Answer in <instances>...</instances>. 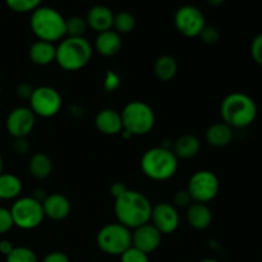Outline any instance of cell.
Instances as JSON below:
<instances>
[{
  "mask_svg": "<svg viewBox=\"0 0 262 262\" xmlns=\"http://www.w3.org/2000/svg\"><path fill=\"white\" fill-rule=\"evenodd\" d=\"M114 201V214L119 224L133 230L150 223L152 205L143 193L128 189Z\"/></svg>",
  "mask_w": 262,
  "mask_h": 262,
  "instance_id": "6da1fadb",
  "label": "cell"
},
{
  "mask_svg": "<svg viewBox=\"0 0 262 262\" xmlns=\"http://www.w3.org/2000/svg\"><path fill=\"white\" fill-rule=\"evenodd\" d=\"M220 115L223 122L233 129H242L256 120L257 105L247 94L232 92L223 99L220 104Z\"/></svg>",
  "mask_w": 262,
  "mask_h": 262,
  "instance_id": "7a4b0ae2",
  "label": "cell"
},
{
  "mask_svg": "<svg viewBox=\"0 0 262 262\" xmlns=\"http://www.w3.org/2000/svg\"><path fill=\"white\" fill-rule=\"evenodd\" d=\"M30 27L37 40L60 42L66 37V18L51 7H38L31 13Z\"/></svg>",
  "mask_w": 262,
  "mask_h": 262,
  "instance_id": "3957f363",
  "label": "cell"
},
{
  "mask_svg": "<svg viewBox=\"0 0 262 262\" xmlns=\"http://www.w3.org/2000/svg\"><path fill=\"white\" fill-rule=\"evenodd\" d=\"M179 160L170 148L163 146L148 148L141 158V169L148 179L169 181L178 171Z\"/></svg>",
  "mask_w": 262,
  "mask_h": 262,
  "instance_id": "277c9868",
  "label": "cell"
},
{
  "mask_svg": "<svg viewBox=\"0 0 262 262\" xmlns=\"http://www.w3.org/2000/svg\"><path fill=\"white\" fill-rule=\"evenodd\" d=\"M94 48L84 37H64L56 46L55 61L67 72L83 69L91 61Z\"/></svg>",
  "mask_w": 262,
  "mask_h": 262,
  "instance_id": "5b68a950",
  "label": "cell"
},
{
  "mask_svg": "<svg viewBox=\"0 0 262 262\" xmlns=\"http://www.w3.org/2000/svg\"><path fill=\"white\" fill-rule=\"evenodd\" d=\"M123 122V130L135 136H146L154 129L156 115L152 107L145 101L135 100L123 107L120 112Z\"/></svg>",
  "mask_w": 262,
  "mask_h": 262,
  "instance_id": "8992f818",
  "label": "cell"
},
{
  "mask_svg": "<svg viewBox=\"0 0 262 262\" xmlns=\"http://www.w3.org/2000/svg\"><path fill=\"white\" fill-rule=\"evenodd\" d=\"M96 245L106 255L120 256L132 246V232L118 222L106 224L97 233Z\"/></svg>",
  "mask_w": 262,
  "mask_h": 262,
  "instance_id": "52a82bcc",
  "label": "cell"
},
{
  "mask_svg": "<svg viewBox=\"0 0 262 262\" xmlns=\"http://www.w3.org/2000/svg\"><path fill=\"white\" fill-rule=\"evenodd\" d=\"M14 227L23 230L36 229L42 224L45 219L42 202L36 200L35 197H19L14 201L10 207Z\"/></svg>",
  "mask_w": 262,
  "mask_h": 262,
  "instance_id": "ba28073f",
  "label": "cell"
},
{
  "mask_svg": "<svg viewBox=\"0 0 262 262\" xmlns=\"http://www.w3.org/2000/svg\"><path fill=\"white\" fill-rule=\"evenodd\" d=\"M187 191L192 201L199 204H207L217 196L220 191V181L211 170H197L189 178Z\"/></svg>",
  "mask_w": 262,
  "mask_h": 262,
  "instance_id": "9c48e42d",
  "label": "cell"
},
{
  "mask_svg": "<svg viewBox=\"0 0 262 262\" xmlns=\"http://www.w3.org/2000/svg\"><path fill=\"white\" fill-rule=\"evenodd\" d=\"M30 109L36 117L53 118L58 114L63 106V99L58 90L50 86H40L33 90L31 96Z\"/></svg>",
  "mask_w": 262,
  "mask_h": 262,
  "instance_id": "30bf717a",
  "label": "cell"
},
{
  "mask_svg": "<svg viewBox=\"0 0 262 262\" xmlns=\"http://www.w3.org/2000/svg\"><path fill=\"white\" fill-rule=\"evenodd\" d=\"M174 26L184 37H199L206 26V18L200 8L186 4L177 9L174 14Z\"/></svg>",
  "mask_w": 262,
  "mask_h": 262,
  "instance_id": "8fae6325",
  "label": "cell"
},
{
  "mask_svg": "<svg viewBox=\"0 0 262 262\" xmlns=\"http://www.w3.org/2000/svg\"><path fill=\"white\" fill-rule=\"evenodd\" d=\"M36 124V115L27 106L14 107L8 114L5 127L8 133L14 138H27Z\"/></svg>",
  "mask_w": 262,
  "mask_h": 262,
  "instance_id": "7c38bea8",
  "label": "cell"
},
{
  "mask_svg": "<svg viewBox=\"0 0 262 262\" xmlns=\"http://www.w3.org/2000/svg\"><path fill=\"white\" fill-rule=\"evenodd\" d=\"M150 223L161 234H171L181 223L178 209L169 202H159L152 206Z\"/></svg>",
  "mask_w": 262,
  "mask_h": 262,
  "instance_id": "4fadbf2b",
  "label": "cell"
},
{
  "mask_svg": "<svg viewBox=\"0 0 262 262\" xmlns=\"http://www.w3.org/2000/svg\"><path fill=\"white\" fill-rule=\"evenodd\" d=\"M161 239L163 234L151 223L141 225L132 232V246L147 255L155 252L160 247Z\"/></svg>",
  "mask_w": 262,
  "mask_h": 262,
  "instance_id": "5bb4252c",
  "label": "cell"
},
{
  "mask_svg": "<svg viewBox=\"0 0 262 262\" xmlns=\"http://www.w3.org/2000/svg\"><path fill=\"white\" fill-rule=\"evenodd\" d=\"M42 209L45 217L60 222L67 219L72 212L71 200L63 193H51L45 197L42 201Z\"/></svg>",
  "mask_w": 262,
  "mask_h": 262,
  "instance_id": "9a60e30c",
  "label": "cell"
},
{
  "mask_svg": "<svg viewBox=\"0 0 262 262\" xmlns=\"http://www.w3.org/2000/svg\"><path fill=\"white\" fill-rule=\"evenodd\" d=\"M95 127L105 136H118L123 132L122 115L115 109L100 110L95 117Z\"/></svg>",
  "mask_w": 262,
  "mask_h": 262,
  "instance_id": "2e32d148",
  "label": "cell"
},
{
  "mask_svg": "<svg viewBox=\"0 0 262 262\" xmlns=\"http://www.w3.org/2000/svg\"><path fill=\"white\" fill-rule=\"evenodd\" d=\"M86 22L89 28L94 30L95 32L100 33L104 31L113 30V22H114V13L106 5L97 4L90 8L86 14Z\"/></svg>",
  "mask_w": 262,
  "mask_h": 262,
  "instance_id": "e0dca14e",
  "label": "cell"
},
{
  "mask_svg": "<svg viewBox=\"0 0 262 262\" xmlns=\"http://www.w3.org/2000/svg\"><path fill=\"white\" fill-rule=\"evenodd\" d=\"M122 35L115 32L114 30L104 31L97 33L95 38V50L102 56L112 58L115 56L122 49Z\"/></svg>",
  "mask_w": 262,
  "mask_h": 262,
  "instance_id": "ac0fdd59",
  "label": "cell"
},
{
  "mask_svg": "<svg viewBox=\"0 0 262 262\" xmlns=\"http://www.w3.org/2000/svg\"><path fill=\"white\" fill-rule=\"evenodd\" d=\"M200 150H201V141L197 136L191 135V133H186L182 135L173 141V147L171 151L174 155L178 158V160H189L199 155Z\"/></svg>",
  "mask_w": 262,
  "mask_h": 262,
  "instance_id": "d6986e66",
  "label": "cell"
},
{
  "mask_svg": "<svg viewBox=\"0 0 262 262\" xmlns=\"http://www.w3.org/2000/svg\"><path fill=\"white\" fill-rule=\"evenodd\" d=\"M187 223L191 228L196 230H205L211 225L212 223V211L207 204H199L192 202L187 207L186 214Z\"/></svg>",
  "mask_w": 262,
  "mask_h": 262,
  "instance_id": "ffe728a7",
  "label": "cell"
},
{
  "mask_svg": "<svg viewBox=\"0 0 262 262\" xmlns=\"http://www.w3.org/2000/svg\"><path fill=\"white\" fill-rule=\"evenodd\" d=\"M28 58L35 66L45 67L54 63L56 59L55 43L37 40L28 49Z\"/></svg>",
  "mask_w": 262,
  "mask_h": 262,
  "instance_id": "44dd1931",
  "label": "cell"
},
{
  "mask_svg": "<svg viewBox=\"0 0 262 262\" xmlns=\"http://www.w3.org/2000/svg\"><path fill=\"white\" fill-rule=\"evenodd\" d=\"M234 138V129L224 122H217L210 125L205 133V140L212 147H225Z\"/></svg>",
  "mask_w": 262,
  "mask_h": 262,
  "instance_id": "7402d4cb",
  "label": "cell"
},
{
  "mask_svg": "<svg viewBox=\"0 0 262 262\" xmlns=\"http://www.w3.org/2000/svg\"><path fill=\"white\" fill-rule=\"evenodd\" d=\"M22 181L10 173L0 174V201L19 199L22 193Z\"/></svg>",
  "mask_w": 262,
  "mask_h": 262,
  "instance_id": "603a6c76",
  "label": "cell"
},
{
  "mask_svg": "<svg viewBox=\"0 0 262 262\" xmlns=\"http://www.w3.org/2000/svg\"><path fill=\"white\" fill-rule=\"evenodd\" d=\"M53 161L43 152L33 154L30 159V163H28L30 174L38 181L49 178L53 173Z\"/></svg>",
  "mask_w": 262,
  "mask_h": 262,
  "instance_id": "cb8c5ba5",
  "label": "cell"
},
{
  "mask_svg": "<svg viewBox=\"0 0 262 262\" xmlns=\"http://www.w3.org/2000/svg\"><path fill=\"white\" fill-rule=\"evenodd\" d=\"M154 73L161 82H169L174 79L178 73V63L171 55H161L154 64Z\"/></svg>",
  "mask_w": 262,
  "mask_h": 262,
  "instance_id": "d4e9b609",
  "label": "cell"
},
{
  "mask_svg": "<svg viewBox=\"0 0 262 262\" xmlns=\"http://www.w3.org/2000/svg\"><path fill=\"white\" fill-rule=\"evenodd\" d=\"M137 20L136 17L130 12L122 10V12L114 14V22H113V30L119 35L130 33L136 28Z\"/></svg>",
  "mask_w": 262,
  "mask_h": 262,
  "instance_id": "484cf974",
  "label": "cell"
},
{
  "mask_svg": "<svg viewBox=\"0 0 262 262\" xmlns=\"http://www.w3.org/2000/svg\"><path fill=\"white\" fill-rule=\"evenodd\" d=\"M87 28L86 18L79 15L66 18V37H84Z\"/></svg>",
  "mask_w": 262,
  "mask_h": 262,
  "instance_id": "4316f807",
  "label": "cell"
},
{
  "mask_svg": "<svg viewBox=\"0 0 262 262\" xmlns=\"http://www.w3.org/2000/svg\"><path fill=\"white\" fill-rule=\"evenodd\" d=\"M42 0H5V4L10 10L15 13H32L41 7Z\"/></svg>",
  "mask_w": 262,
  "mask_h": 262,
  "instance_id": "83f0119b",
  "label": "cell"
},
{
  "mask_svg": "<svg viewBox=\"0 0 262 262\" xmlns=\"http://www.w3.org/2000/svg\"><path fill=\"white\" fill-rule=\"evenodd\" d=\"M7 262H38L37 256L28 247H14L7 256Z\"/></svg>",
  "mask_w": 262,
  "mask_h": 262,
  "instance_id": "f1b7e54d",
  "label": "cell"
},
{
  "mask_svg": "<svg viewBox=\"0 0 262 262\" xmlns=\"http://www.w3.org/2000/svg\"><path fill=\"white\" fill-rule=\"evenodd\" d=\"M120 262H150L147 253L130 246L127 251L120 255Z\"/></svg>",
  "mask_w": 262,
  "mask_h": 262,
  "instance_id": "f546056e",
  "label": "cell"
},
{
  "mask_svg": "<svg viewBox=\"0 0 262 262\" xmlns=\"http://www.w3.org/2000/svg\"><path fill=\"white\" fill-rule=\"evenodd\" d=\"M201 38V41L206 45H215V43L219 42L220 40V31L217 30L215 26H209L206 25L205 28L202 30V32L199 36Z\"/></svg>",
  "mask_w": 262,
  "mask_h": 262,
  "instance_id": "4dcf8cb0",
  "label": "cell"
},
{
  "mask_svg": "<svg viewBox=\"0 0 262 262\" xmlns=\"http://www.w3.org/2000/svg\"><path fill=\"white\" fill-rule=\"evenodd\" d=\"M120 83H122V79H120V76L114 71H107L105 73L104 77V90L106 92H115L118 89H119Z\"/></svg>",
  "mask_w": 262,
  "mask_h": 262,
  "instance_id": "1f68e13d",
  "label": "cell"
},
{
  "mask_svg": "<svg viewBox=\"0 0 262 262\" xmlns=\"http://www.w3.org/2000/svg\"><path fill=\"white\" fill-rule=\"evenodd\" d=\"M250 53H251V56H252L253 61L262 67V32L253 37L252 42H251V46H250Z\"/></svg>",
  "mask_w": 262,
  "mask_h": 262,
  "instance_id": "d6a6232c",
  "label": "cell"
},
{
  "mask_svg": "<svg viewBox=\"0 0 262 262\" xmlns=\"http://www.w3.org/2000/svg\"><path fill=\"white\" fill-rule=\"evenodd\" d=\"M13 227H14V223H13L10 210L0 206V234H5L12 230Z\"/></svg>",
  "mask_w": 262,
  "mask_h": 262,
  "instance_id": "836d02e7",
  "label": "cell"
},
{
  "mask_svg": "<svg viewBox=\"0 0 262 262\" xmlns=\"http://www.w3.org/2000/svg\"><path fill=\"white\" fill-rule=\"evenodd\" d=\"M192 202L193 201H192L191 196H189L187 189H179V191L176 192V194H174L173 197V205L177 207V209H179V207H182V209H187Z\"/></svg>",
  "mask_w": 262,
  "mask_h": 262,
  "instance_id": "e575fe53",
  "label": "cell"
},
{
  "mask_svg": "<svg viewBox=\"0 0 262 262\" xmlns=\"http://www.w3.org/2000/svg\"><path fill=\"white\" fill-rule=\"evenodd\" d=\"M33 90H35V87H33L32 84L27 83V82H22V83L18 84L17 89H15V94H17V96L19 97V99L30 100L33 94Z\"/></svg>",
  "mask_w": 262,
  "mask_h": 262,
  "instance_id": "d590c367",
  "label": "cell"
},
{
  "mask_svg": "<svg viewBox=\"0 0 262 262\" xmlns=\"http://www.w3.org/2000/svg\"><path fill=\"white\" fill-rule=\"evenodd\" d=\"M13 151L19 156L27 155V152L30 151V143L27 142V138H14Z\"/></svg>",
  "mask_w": 262,
  "mask_h": 262,
  "instance_id": "8d00e7d4",
  "label": "cell"
},
{
  "mask_svg": "<svg viewBox=\"0 0 262 262\" xmlns=\"http://www.w3.org/2000/svg\"><path fill=\"white\" fill-rule=\"evenodd\" d=\"M41 262H71V258L61 251H53V252L48 253Z\"/></svg>",
  "mask_w": 262,
  "mask_h": 262,
  "instance_id": "74e56055",
  "label": "cell"
},
{
  "mask_svg": "<svg viewBox=\"0 0 262 262\" xmlns=\"http://www.w3.org/2000/svg\"><path fill=\"white\" fill-rule=\"evenodd\" d=\"M128 189L129 188H128V187L125 186L123 182H115V183H113L112 186H110L109 191H110V194L113 196V199L117 200L118 197H120L122 194H124Z\"/></svg>",
  "mask_w": 262,
  "mask_h": 262,
  "instance_id": "f35d334b",
  "label": "cell"
},
{
  "mask_svg": "<svg viewBox=\"0 0 262 262\" xmlns=\"http://www.w3.org/2000/svg\"><path fill=\"white\" fill-rule=\"evenodd\" d=\"M13 248H14V246L12 245V242H10V241H8V239L0 241V253H2V255H4L5 257H7V256L12 252Z\"/></svg>",
  "mask_w": 262,
  "mask_h": 262,
  "instance_id": "ab89813d",
  "label": "cell"
},
{
  "mask_svg": "<svg viewBox=\"0 0 262 262\" xmlns=\"http://www.w3.org/2000/svg\"><path fill=\"white\" fill-rule=\"evenodd\" d=\"M207 4L211 5V7H220L225 3V0H206Z\"/></svg>",
  "mask_w": 262,
  "mask_h": 262,
  "instance_id": "60d3db41",
  "label": "cell"
},
{
  "mask_svg": "<svg viewBox=\"0 0 262 262\" xmlns=\"http://www.w3.org/2000/svg\"><path fill=\"white\" fill-rule=\"evenodd\" d=\"M199 262H220L219 260H216V258H212V257H206V258H202L201 261Z\"/></svg>",
  "mask_w": 262,
  "mask_h": 262,
  "instance_id": "b9f144b4",
  "label": "cell"
},
{
  "mask_svg": "<svg viewBox=\"0 0 262 262\" xmlns=\"http://www.w3.org/2000/svg\"><path fill=\"white\" fill-rule=\"evenodd\" d=\"M3 173V156L2 154H0V174Z\"/></svg>",
  "mask_w": 262,
  "mask_h": 262,
  "instance_id": "7bdbcfd3",
  "label": "cell"
},
{
  "mask_svg": "<svg viewBox=\"0 0 262 262\" xmlns=\"http://www.w3.org/2000/svg\"><path fill=\"white\" fill-rule=\"evenodd\" d=\"M0 95H2V84H0Z\"/></svg>",
  "mask_w": 262,
  "mask_h": 262,
  "instance_id": "ee69618b",
  "label": "cell"
}]
</instances>
